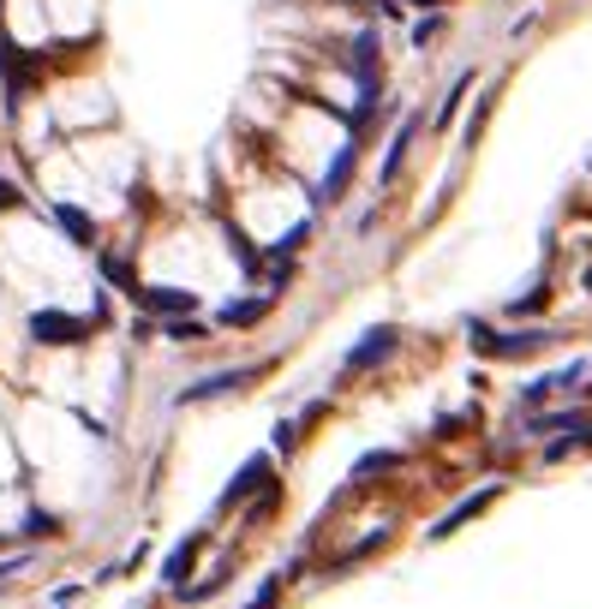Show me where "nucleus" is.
<instances>
[{
    "label": "nucleus",
    "instance_id": "obj_1",
    "mask_svg": "<svg viewBox=\"0 0 592 609\" xmlns=\"http://www.w3.org/2000/svg\"><path fill=\"white\" fill-rule=\"evenodd\" d=\"M550 341H557V329H545V323H526V329H485V323H473V347L485 353V359H497V365L533 359V353L550 347Z\"/></svg>",
    "mask_w": 592,
    "mask_h": 609
},
{
    "label": "nucleus",
    "instance_id": "obj_2",
    "mask_svg": "<svg viewBox=\"0 0 592 609\" xmlns=\"http://www.w3.org/2000/svg\"><path fill=\"white\" fill-rule=\"evenodd\" d=\"M401 353V329H389V323H377V329H365V341L359 347H347V359H342V377H371L377 365H389Z\"/></svg>",
    "mask_w": 592,
    "mask_h": 609
},
{
    "label": "nucleus",
    "instance_id": "obj_3",
    "mask_svg": "<svg viewBox=\"0 0 592 609\" xmlns=\"http://www.w3.org/2000/svg\"><path fill=\"white\" fill-rule=\"evenodd\" d=\"M31 341L36 347H79V341H91L96 317H67V311H31Z\"/></svg>",
    "mask_w": 592,
    "mask_h": 609
},
{
    "label": "nucleus",
    "instance_id": "obj_4",
    "mask_svg": "<svg viewBox=\"0 0 592 609\" xmlns=\"http://www.w3.org/2000/svg\"><path fill=\"white\" fill-rule=\"evenodd\" d=\"M275 485V449H258V454H246L239 461V473H234V485L222 490V502H216V514H228V507H239L251 497V490H270Z\"/></svg>",
    "mask_w": 592,
    "mask_h": 609
},
{
    "label": "nucleus",
    "instance_id": "obj_5",
    "mask_svg": "<svg viewBox=\"0 0 592 609\" xmlns=\"http://www.w3.org/2000/svg\"><path fill=\"white\" fill-rule=\"evenodd\" d=\"M431 120H419V114H407V120L395 126V138H389V150H383V168H377V192H389V186L401 180V168H407V156H413V138L425 132Z\"/></svg>",
    "mask_w": 592,
    "mask_h": 609
},
{
    "label": "nucleus",
    "instance_id": "obj_6",
    "mask_svg": "<svg viewBox=\"0 0 592 609\" xmlns=\"http://www.w3.org/2000/svg\"><path fill=\"white\" fill-rule=\"evenodd\" d=\"M497 497H502V485H478V490H473V497H461V502H455V507H449V514H443V520H437V526H431V532H425V544H443V538H455V532H461V526H467V520H478V514H485V507H490V502H497Z\"/></svg>",
    "mask_w": 592,
    "mask_h": 609
},
{
    "label": "nucleus",
    "instance_id": "obj_7",
    "mask_svg": "<svg viewBox=\"0 0 592 609\" xmlns=\"http://www.w3.org/2000/svg\"><path fill=\"white\" fill-rule=\"evenodd\" d=\"M251 377H258L251 365H234V371H210V377H198L192 389H180L174 401H180V406H204V401H222V395H234V389H246Z\"/></svg>",
    "mask_w": 592,
    "mask_h": 609
},
{
    "label": "nucleus",
    "instance_id": "obj_8",
    "mask_svg": "<svg viewBox=\"0 0 592 609\" xmlns=\"http://www.w3.org/2000/svg\"><path fill=\"white\" fill-rule=\"evenodd\" d=\"M473 91H478V72L467 67V72H461V79L443 91V101H437V114H431V132H437V138H443L449 126L461 120V108H467V96H473Z\"/></svg>",
    "mask_w": 592,
    "mask_h": 609
},
{
    "label": "nucleus",
    "instance_id": "obj_9",
    "mask_svg": "<svg viewBox=\"0 0 592 609\" xmlns=\"http://www.w3.org/2000/svg\"><path fill=\"white\" fill-rule=\"evenodd\" d=\"M198 550H204V532H192V538L174 544V550L162 556V586L180 592V586H186V574H192V562H198Z\"/></svg>",
    "mask_w": 592,
    "mask_h": 609
},
{
    "label": "nucleus",
    "instance_id": "obj_10",
    "mask_svg": "<svg viewBox=\"0 0 592 609\" xmlns=\"http://www.w3.org/2000/svg\"><path fill=\"white\" fill-rule=\"evenodd\" d=\"M138 304H150L156 317H192L198 294H186V287H138Z\"/></svg>",
    "mask_w": 592,
    "mask_h": 609
},
{
    "label": "nucleus",
    "instance_id": "obj_11",
    "mask_svg": "<svg viewBox=\"0 0 592 609\" xmlns=\"http://www.w3.org/2000/svg\"><path fill=\"white\" fill-rule=\"evenodd\" d=\"M575 425H592L587 406H569V413H533V418H526V437L550 442V437H563V430H575Z\"/></svg>",
    "mask_w": 592,
    "mask_h": 609
},
{
    "label": "nucleus",
    "instance_id": "obj_12",
    "mask_svg": "<svg viewBox=\"0 0 592 609\" xmlns=\"http://www.w3.org/2000/svg\"><path fill=\"white\" fill-rule=\"evenodd\" d=\"M575 454H592V425H575V430H563V437H550L538 461H545V466H563V461H575Z\"/></svg>",
    "mask_w": 592,
    "mask_h": 609
},
{
    "label": "nucleus",
    "instance_id": "obj_13",
    "mask_svg": "<svg viewBox=\"0 0 592 609\" xmlns=\"http://www.w3.org/2000/svg\"><path fill=\"white\" fill-rule=\"evenodd\" d=\"M263 317H270V299H258V294H246V299H228L216 311V323L222 329H258Z\"/></svg>",
    "mask_w": 592,
    "mask_h": 609
},
{
    "label": "nucleus",
    "instance_id": "obj_14",
    "mask_svg": "<svg viewBox=\"0 0 592 609\" xmlns=\"http://www.w3.org/2000/svg\"><path fill=\"white\" fill-rule=\"evenodd\" d=\"M401 466V449H365L354 466H347V478H354V485H365V478H377V473H395Z\"/></svg>",
    "mask_w": 592,
    "mask_h": 609
},
{
    "label": "nucleus",
    "instance_id": "obj_15",
    "mask_svg": "<svg viewBox=\"0 0 592 609\" xmlns=\"http://www.w3.org/2000/svg\"><path fill=\"white\" fill-rule=\"evenodd\" d=\"M55 222L72 234V246H96V222L79 210V203H55Z\"/></svg>",
    "mask_w": 592,
    "mask_h": 609
},
{
    "label": "nucleus",
    "instance_id": "obj_16",
    "mask_svg": "<svg viewBox=\"0 0 592 609\" xmlns=\"http://www.w3.org/2000/svg\"><path fill=\"white\" fill-rule=\"evenodd\" d=\"M490 108H497V84H490V91L473 101V114H467V132H461V150H478V138H485V120H490Z\"/></svg>",
    "mask_w": 592,
    "mask_h": 609
},
{
    "label": "nucleus",
    "instance_id": "obj_17",
    "mask_svg": "<svg viewBox=\"0 0 592 609\" xmlns=\"http://www.w3.org/2000/svg\"><path fill=\"white\" fill-rule=\"evenodd\" d=\"M443 31H449V12H443V7H425V19L413 24V36H407V43H413V48H431Z\"/></svg>",
    "mask_w": 592,
    "mask_h": 609
},
{
    "label": "nucleus",
    "instance_id": "obj_18",
    "mask_svg": "<svg viewBox=\"0 0 592 609\" xmlns=\"http://www.w3.org/2000/svg\"><path fill=\"white\" fill-rule=\"evenodd\" d=\"M162 335L180 341V347H192V341H210V323H198V317H168V323H162Z\"/></svg>",
    "mask_w": 592,
    "mask_h": 609
},
{
    "label": "nucleus",
    "instance_id": "obj_19",
    "mask_svg": "<svg viewBox=\"0 0 592 609\" xmlns=\"http://www.w3.org/2000/svg\"><path fill=\"white\" fill-rule=\"evenodd\" d=\"M222 586H228V568H216V574L198 580V586H180V598H186V604H204V598H216Z\"/></svg>",
    "mask_w": 592,
    "mask_h": 609
},
{
    "label": "nucleus",
    "instance_id": "obj_20",
    "mask_svg": "<svg viewBox=\"0 0 592 609\" xmlns=\"http://www.w3.org/2000/svg\"><path fill=\"white\" fill-rule=\"evenodd\" d=\"M282 586H287V574H270L258 592H251V604H246V609H275V604H282Z\"/></svg>",
    "mask_w": 592,
    "mask_h": 609
},
{
    "label": "nucleus",
    "instance_id": "obj_21",
    "mask_svg": "<svg viewBox=\"0 0 592 609\" xmlns=\"http://www.w3.org/2000/svg\"><path fill=\"white\" fill-rule=\"evenodd\" d=\"M299 430H306V425H294V418H287V425H275V454H282V461L299 449Z\"/></svg>",
    "mask_w": 592,
    "mask_h": 609
},
{
    "label": "nucleus",
    "instance_id": "obj_22",
    "mask_svg": "<svg viewBox=\"0 0 592 609\" xmlns=\"http://www.w3.org/2000/svg\"><path fill=\"white\" fill-rule=\"evenodd\" d=\"M24 532H31V538H48V532H55V514H43V507H36V514L24 520Z\"/></svg>",
    "mask_w": 592,
    "mask_h": 609
}]
</instances>
